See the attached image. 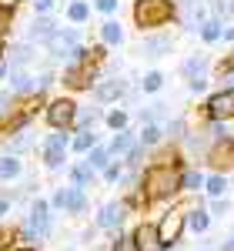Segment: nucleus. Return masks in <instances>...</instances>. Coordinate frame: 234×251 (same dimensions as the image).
Masks as SVG:
<instances>
[{
	"mask_svg": "<svg viewBox=\"0 0 234 251\" xmlns=\"http://www.w3.org/2000/svg\"><path fill=\"white\" fill-rule=\"evenodd\" d=\"M97 124H104V104H80L77 107V121H74V131H94Z\"/></svg>",
	"mask_w": 234,
	"mask_h": 251,
	"instance_id": "19",
	"label": "nucleus"
},
{
	"mask_svg": "<svg viewBox=\"0 0 234 251\" xmlns=\"http://www.w3.org/2000/svg\"><path fill=\"white\" fill-rule=\"evenodd\" d=\"M111 251H137L134 248V238H131L127 231H117L114 241H111Z\"/></svg>",
	"mask_w": 234,
	"mask_h": 251,
	"instance_id": "45",
	"label": "nucleus"
},
{
	"mask_svg": "<svg viewBox=\"0 0 234 251\" xmlns=\"http://www.w3.org/2000/svg\"><path fill=\"white\" fill-rule=\"evenodd\" d=\"M80 44H84V34H80V27L70 24V27H57V34L44 44V50H47V57H50V60H64V64H67L70 54L77 50Z\"/></svg>",
	"mask_w": 234,
	"mask_h": 251,
	"instance_id": "8",
	"label": "nucleus"
},
{
	"mask_svg": "<svg viewBox=\"0 0 234 251\" xmlns=\"http://www.w3.org/2000/svg\"><path fill=\"white\" fill-rule=\"evenodd\" d=\"M171 47H174V37L164 34V30H154V34H144V37H140L137 54L147 57V60H157V57H164V54H171Z\"/></svg>",
	"mask_w": 234,
	"mask_h": 251,
	"instance_id": "14",
	"label": "nucleus"
},
{
	"mask_svg": "<svg viewBox=\"0 0 234 251\" xmlns=\"http://www.w3.org/2000/svg\"><path fill=\"white\" fill-rule=\"evenodd\" d=\"M50 234H54V208H50L47 198L37 194L27 204V218H23V225L17 228V238H20V245H34L37 248V241H47Z\"/></svg>",
	"mask_w": 234,
	"mask_h": 251,
	"instance_id": "3",
	"label": "nucleus"
},
{
	"mask_svg": "<svg viewBox=\"0 0 234 251\" xmlns=\"http://www.w3.org/2000/svg\"><path fill=\"white\" fill-rule=\"evenodd\" d=\"M30 7H34V14H54L57 0H30Z\"/></svg>",
	"mask_w": 234,
	"mask_h": 251,
	"instance_id": "46",
	"label": "nucleus"
},
{
	"mask_svg": "<svg viewBox=\"0 0 234 251\" xmlns=\"http://www.w3.org/2000/svg\"><path fill=\"white\" fill-rule=\"evenodd\" d=\"M77 100L74 94H57V97H47L44 104V124L50 131H74V121H77Z\"/></svg>",
	"mask_w": 234,
	"mask_h": 251,
	"instance_id": "6",
	"label": "nucleus"
},
{
	"mask_svg": "<svg viewBox=\"0 0 234 251\" xmlns=\"http://www.w3.org/2000/svg\"><path fill=\"white\" fill-rule=\"evenodd\" d=\"M7 57V40H0V60Z\"/></svg>",
	"mask_w": 234,
	"mask_h": 251,
	"instance_id": "56",
	"label": "nucleus"
},
{
	"mask_svg": "<svg viewBox=\"0 0 234 251\" xmlns=\"http://www.w3.org/2000/svg\"><path fill=\"white\" fill-rule=\"evenodd\" d=\"M54 84H60V74H54V71H40L37 77H34V91H37V94H47Z\"/></svg>",
	"mask_w": 234,
	"mask_h": 251,
	"instance_id": "40",
	"label": "nucleus"
},
{
	"mask_svg": "<svg viewBox=\"0 0 234 251\" xmlns=\"http://www.w3.org/2000/svg\"><path fill=\"white\" fill-rule=\"evenodd\" d=\"M94 100L97 104H104V107H111V104H120L124 97L131 94V84L124 77H100L97 84H94Z\"/></svg>",
	"mask_w": 234,
	"mask_h": 251,
	"instance_id": "12",
	"label": "nucleus"
},
{
	"mask_svg": "<svg viewBox=\"0 0 234 251\" xmlns=\"http://www.w3.org/2000/svg\"><path fill=\"white\" fill-rule=\"evenodd\" d=\"M100 77H104V67H100V64H91V60H84V64H64L60 87H64L67 94H84V91L91 94Z\"/></svg>",
	"mask_w": 234,
	"mask_h": 251,
	"instance_id": "5",
	"label": "nucleus"
},
{
	"mask_svg": "<svg viewBox=\"0 0 234 251\" xmlns=\"http://www.w3.org/2000/svg\"><path fill=\"white\" fill-rule=\"evenodd\" d=\"M231 188V177L221 171H211L208 177H204V194L208 198H224V191Z\"/></svg>",
	"mask_w": 234,
	"mask_h": 251,
	"instance_id": "31",
	"label": "nucleus"
},
{
	"mask_svg": "<svg viewBox=\"0 0 234 251\" xmlns=\"http://www.w3.org/2000/svg\"><path fill=\"white\" fill-rule=\"evenodd\" d=\"M208 67H211L208 54H191V57H184V60H181V77H184V80L208 77Z\"/></svg>",
	"mask_w": 234,
	"mask_h": 251,
	"instance_id": "23",
	"label": "nucleus"
},
{
	"mask_svg": "<svg viewBox=\"0 0 234 251\" xmlns=\"http://www.w3.org/2000/svg\"><path fill=\"white\" fill-rule=\"evenodd\" d=\"M87 204H91V198H87V188H77V184H60V188H54V194H50V208L54 211H64V214H84L87 211Z\"/></svg>",
	"mask_w": 234,
	"mask_h": 251,
	"instance_id": "7",
	"label": "nucleus"
},
{
	"mask_svg": "<svg viewBox=\"0 0 234 251\" xmlns=\"http://www.w3.org/2000/svg\"><path fill=\"white\" fill-rule=\"evenodd\" d=\"M204 177H208V174L201 171V168L184 164V168H181V194H197V191H204Z\"/></svg>",
	"mask_w": 234,
	"mask_h": 251,
	"instance_id": "27",
	"label": "nucleus"
},
{
	"mask_svg": "<svg viewBox=\"0 0 234 251\" xmlns=\"http://www.w3.org/2000/svg\"><path fill=\"white\" fill-rule=\"evenodd\" d=\"M104 124H107L111 134L124 131V127H131V111L127 107H111V111H104Z\"/></svg>",
	"mask_w": 234,
	"mask_h": 251,
	"instance_id": "33",
	"label": "nucleus"
},
{
	"mask_svg": "<svg viewBox=\"0 0 234 251\" xmlns=\"http://www.w3.org/2000/svg\"><path fill=\"white\" fill-rule=\"evenodd\" d=\"M10 208H14V201H10V198H3V194H0V221H3V218H7V214H10Z\"/></svg>",
	"mask_w": 234,
	"mask_h": 251,
	"instance_id": "49",
	"label": "nucleus"
},
{
	"mask_svg": "<svg viewBox=\"0 0 234 251\" xmlns=\"http://www.w3.org/2000/svg\"><path fill=\"white\" fill-rule=\"evenodd\" d=\"M211 14H214L217 20L234 17V0H211Z\"/></svg>",
	"mask_w": 234,
	"mask_h": 251,
	"instance_id": "44",
	"label": "nucleus"
},
{
	"mask_svg": "<svg viewBox=\"0 0 234 251\" xmlns=\"http://www.w3.org/2000/svg\"><path fill=\"white\" fill-rule=\"evenodd\" d=\"M57 20H54V14H34V20H30V27H27V34H23V40H30L34 47H44L47 40L57 34Z\"/></svg>",
	"mask_w": 234,
	"mask_h": 251,
	"instance_id": "15",
	"label": "nucleus"
},
{
	"mask_svg": "<svg viewBox=\"0 0 234 251\" xmlns=\"http://www.w3.org/2000/svg\"><path fill=\"white\" fill-rule=\"evenodd\" d=\"M201 114L204 121H234V91H221L217 87L214 94L204 100V107H201Z\"/></svg>",
	"mask_w": 234,
	"mask_h": 251,
	"instance_id": "11",
	"label": "nucleus"
},
{
	"mask_svg": "<svg viewBox=\"0 0 234 251\" xmlns=\"http://www.w3.org/2000/svg\"><path fill=\"white\" fill-rule=\"evenodd\" d=\"M23 174H27L23 157L20 154H3V151H0V181H3V184H17Z\"/></svg>",
	"mask_w": 234,
	"mask_h": 251,
	"instance_id": "20",
	"label": "nucleus"
},
{
	"mask_svg": "<svg viewBox=\"0 0 234 251\" xmlns=\"http://www.w3.org/2000/svg\"><path fill=\"white\" fill-rule=\"evenodd\" d=\"M94 144H100V134L97 131H70V154H87Z\"/></svg>",
	"mask_w": 234,
	"mask_h": 251,
	"instance_id": "30",
	"label": "nucleus"
},
{
	"mask_svg": "<svg viewBox=\"0 0 234 251\" xmlns=\"http://www.w3.org/2000/svg\"><path fill=\"white\" fill-rule=\"evenodd\" d=\"M131 238H134V248L137 251H167V245H164L161 234H157L154 221H140L134 231H131Z\"/></svg>",
	"mask_w": 234,
	"mask_h": 251,
	"instance_id": "16",
	"label": "nucleus"
},
{
	"mask_svg": "<svg viewBox=\"0 0 234 251\" xmlns=\"http://www.w3.org/2000/svg\"><path fill=\"white\" fill-rule=\"evenodd\" d=\"M14 24H17V10H7V7H0V40L10 37Z\"/></svg>",
	"mask_w": 234,
	"mask_h": 251,
	"instance_id": "41",
	"label": "nucleus"
},
{
	"mask_svg": "<svg viewBox=\"0 0 234 251\" xmlns=\"http://www.w3.org/2000/svg\"><path fill=\"white\" fill-rule=\"evenodd\" d=\"M127 211H131V208L124 204V198H120V201H107V204H100L97 218H94V228H97V231L117 234L120 225H124V218H127Z\"/></svg>",
	"mask_w": 234,
	"mask_h": 251,
	"instance_id": "13",
	"label": "nucleus"
},
{
	"mask_svg": "<svg viewBox=\"0 0 234 251\" xmlns=\"http://www.w3.org/2000/svg\"><path fill=\"white\" fill-rule=\"evenodd\" d=\"M7 251H37V248H34V245H20V248L14 245V248H7Z\"/></svg>",
	"mask_w": 234,
	"mask_h": 251,
	"instance_id": "55",
	"label": "nucleus"
},
{
	"mask_svg": "<svg viewBox=\"0 0 234 251\" xmlns=\"http://www.w3.org/2000/svg\"><path fill=\"white\" fill-rule=\"evenodd\" d=\"M221 40H224V44H234V24H231V27H224V37H221Z\"/></svg>",
	"mask_w": 234,
	"mask_h": 251,
	"instance_id": "52",
	"label": "nucleus"
},
{
	"mask_svg": "<svg viewBox=\"0 0 234 251\" xmlns=\"http://www.w3.org/2000/svg\"><path fill=\"white\" fill-rule=\"evenodd\" d=\"M34 144H37V134L27 127V131H20V134H14V137H3V141H0V151H3V154H20L23 157Z\"/></svg>",
	"mask_w": 234,
	"mask_h": 251,
	"instance_id": "21",
	"label": "nucleus"
},
{
	"mask_svg": "<svg viewBox=\"0 0 234 251\" xmlns=\"http://www.w3.org/2000/svg\"><path fill=\"white\" fill-rule=\"evenodd\" d=\"M84 161H87V164H91V168H94V171L100 174L104 168H107V164H111V161H114V157H111V151H107V141L94 144V148H91V151L84 154Z\"/></svg>",
	"mask_w": 234,
	"mask_h": 251,
	"instance_id": "32",
	"label": "nucleus"
},
{
	"mask_svg": "<svg viewBox=\"0 0 234 251\" xmlns=\"http://www.w3.org/2000/svg\"><path fill=\"white\" fill-rule=\"evenodd\" d=\"M27 0H0V7H7V10H20Z\"/></svg>",
	"mask_w": 234,
	"mask_h": 251,
	"instance_id": "50",
	"label": "nucleus"
},
{
	"mask_svg": "<svg viewBox=\"0 0 234 251\" xmlns=\"http://www.w3.org/2000/svg\"><path fill=\"white\" fill-rule=\"evenodd\" d=\"M184 221H187V231H194V234H208V228H211V211L208 208H184Z\"/></svg>",
	"mask_w": 234,
	"mask_h": 251,
	"instance_id": "24",
	"label": "nucleus"
},
{
	"mask_svg": "<svg viewBox=\"0 0 234 251\" xmlns=\"http://www.w3.org/2000/svg\"><path fill=\"white\" fill-rule=\"evenodd\" d=\"M97 177H100V174L94 171L84 157L74 161V164L67 168V181H70V184H77V188H94V184H97Z\"/></svg>",
	"mask_w": 234,
	"mask_h": 251,
	"instance_id": "22",
	"label": "nucleus"
},
{
	"mask_svg": "<svg viewBox=\"0 0 234 251\" xmlns=\"http://www.w3.org/2000/svg\"><path fill=\"white\" fill-rule=\"evenodd\" d=\"M34 71L30 67H10V74H7V91L10 94H37L34 91Z\"/></svg>",
	"mask_w": 234,
	"mask_h": 251,
	"instance_id": "17",
	"label": "nucleus"
},
{
	"mask_svg": "<svg viewBox=\"0 0 234 251\" xmlns=\"http://www.w3.org/2000/svg\"><path fill=\"white\" fill-rule=\"evenodd\" d=\"M231 188H234V174H231Z\"/></svg>",
	"mask_w": 234,
	"mask_h": 251,
	"instance_id": "58",
	"label": "nucleus"
},
{
	"mask_svg": "<svg viewBox=\"0 0 234 251\" xmlns=\"http://www.w3.org/2000/svg\"><path fill=\"white\" fill-rule=\"evenodd\" d=\"M91 7H94V14H104V17H114L117 10H120V0H91Z\"/></svg>",
	"mask_w": 234,
	"mask_h": 251,
	"instance_id": "42",
	"label": "nucleus"
},
{
	"mask_svg": "<svg viewBox=\"0 0 234 251\" xmlns=\"http://www.w3.org/2000/svg\"><path fill=\"white\" fill-rule=\"evenodd\" d=\"M10 100H14V94H10V91H7V87H3V91H0V111H3V107H7V104H10Z\"/></svg>",
	"mask_w": 234,
	"mask_h": 251,
	"instance_id": "51",
	"label": "nucleus"
},
{
	"mask_svg": "<svg viewBox=\"0 0 234 251\" xmlns=\"http://www.w3.org/2000/svg\"><path fill=\"white\" fill-rule=\"evenodd\" d=\"M197 37L204 40V44H221V37H224V24L217 17H208L201 27H197Z\"/></svg>",
	"mask_w": 234,
	"mask_h": 251,
	"instance_id": "34",
	"label": "nucleus"
},
{
	"mask_svg": "<svg viewBox=\"0 0 234 251\" xmlns=\"http://www.w3.org/2000/svg\"><path fill=\"white\" fill-rule=\"evenodd\" d=\"M124 171H127V168H124V161H120V157H114V161L100 171V181H104V184H120Z\"/></svg>",
	"mask_w": 234,
	"mask_h": 251,
	"instance_id": "39",
	"label": "nucleus"
},
{
	"mask_svg": "<svg viewBox=\"0 0 234 251\" xmlns=\"http://www.w3.org/2000/svg\"><path fill=\"white\" fill-rule=\"evenodd\" d=\"M187 91H191V94H204V91H208V77H197V80H187Z\"/></svg>",
	"mask_w": 234,
	"mask_h": 251,
	"instance_id": "48",
	"label": "nucleus"
},
{
	"mask_svg": "<svg viewBox=\"0 0 234 251\" xmlns=\"http://www.w3.org/2000/svg\"><path fill=\"white\" fill-rule=\"evenodd\" d=\"M164 117H167V104H161V100L151 104V107H140V111H137V121H140V124H161Z\"/></svg>",
	"mask_w": 234,
	"mask_h": 251,
	"instance_id": "37",
	"label": "nucleus"
},
{
	"mask_svg": "<svg viewBox=\"0 0 234 251\" xmlns=\"http://www.w3.org/2000/svg\"><path fill=\"white\" fill-rule=\"evenodd\" d=\"M184 231H187V221H184V208H167V211L161 214V221H157V234H161V241H164L167 248L181 245Z\"/></svg>",
	"mask_w": 234,
	"mask_h": 251,
	"instance_id": "9",
	"label": "nucleus"
},
{
	"mask_svg": "<svg viewBox=\"0 0 234 251\" xmlns=\"http://www.w3.org/2000/svg\"><path fill=\"white\" fill-rule=\"evenodd\" d=\"M7 74H10V64H7V57L0 60V80H7Z\"/></svg>",
	"mask_w": 234,
	"mask_h": 251,
	"instance_id": "53",
	"label": "nucleus"
},
{
	"mask_svg": "<svg viewBox=\"0 0 234 251\" xmlns=\"http://www.w3.org/2000/svg\"><path fill=\"white\" fill-rule=\"evenodd\" d=\"M217 84L221 91H234V71H217Z\"/></svg>",
	"mask_w": 234,
	"mask_h": 251,
	"instance_id": "47",
	"label": "nucleus"
},
{
	"mask_svg": "<svg viewBox=\"0 0 234 251\" xmlns=\"http://www.w3.org/2000/svg\"><path fill=\"white\" fill-rule=\"evenodd\" d=\"M97 34H100V44H104V47H120V44L127 40L124 27H120V20H114V17L104 20V24L97 27Z\"/></svg>",
	"mask_w": 234,
	"mask_h": 251,
	"instance_id": "25",
	"label": "nucleus"
},
{
	"mask_svg": "<svg viewBox=\"0 0 234 251\" xmlns=\"http://www.w3.org/2000/svg\"><path fill=\"white\" fill-rule=\"evenodd\" d=\"M91 14H94L91 0H70V3L64 7V17H67V24H74V27H84V24L91 20Z\"/></svg>",
	"mask_w": 234,
	"mask_h": 251,
	"instance_id": "28",
	"label": "nucleus"
},
{
	"mask_svg": "<svg viewBox=\"0 0 234 251\" xmlns=\"http://www.w3.org/2000/svg\"><path fill=\"white\" fill-rule=\"evenodd\" d=\"M67 157H70V131H50L40 141V164H44V171H50V174L67 171L70 168Z\"/></svg>",
	"mask_w": 234,
	"mask_h": 251,
	"instance_id": "4",
	"label": "nucleus"
},
{
	"mask_svg": "<svg viewBox=\"0 0 234 251\" xmlns=\"http://www.w3.org/2000/svg\"><path fill=\"white\" fill-rule=\"evenodd\" d=\"M177 17H181V3L177 0H134L131 3V20H134V27L140 34L164 30Z\"/></svg>",
	"mask_w": 234,
	"mask_h": 251,
	"instance_id": "2",
	"label": "nucleus"
},
{
	"mask_svg": "<svg viewBox=\"0 0 234 251\" xmlns=\"http://www.w3.org/2000/svg\"><path fill=\"white\" fill-rule=\"evenodd\" d=\"M221 251H234V234L228 238V241H224V245H221Z\"/></svg>",
	"mask_w": 234,
	"mask_h": 251,
	"instance_id": "54",
	"label": "nucleus"
},
{
	"mask_svg": "<svg viewBox=\"0 0 234 251\" xmlns=\"http://www.w3.org/2000/svg\"><path fill=\"white\" fill-rule=\"evenodd\" d=\"M204 161L211 164V171L221 174H234V137H221V141H211L208 151H204Z\"/></svg>",
	"mask_w": 234,
	"mask_h": 251,
	"instance_id": "10",
	"label": "nucleus"
},
{
	"mask_svg": "<svg viewBox=\"0 0 234 251\" xmlns=\"http://www.w3.org/2000/svg\"><path fill=\"white\" fill-rule=\"evenodd\" d=\"M184 137H187V121L184 117H174V121L164 124V141L167 144H181Z\"/></svg>",
	"mask_w": 234,
	"mask_h": 251,
	"instance_id": "35",
	"label": "nucleus"
},
{
	"mask_svg": "<svg viewBox=\"0 0 234 251\" xmlns=\"http://www.w3.org/2000/svg\"><path fill=\"white\" fill-rule=\"evenodd\" d=\"M177 3H181V7H187V3H194V0H177Z\"/></svg>",
	"mask_w": 234,
	"mask_h": 251,
	"instance_id": "57",
	"label": "nucleus"
},
{
	"mask_svg": "<svg viewBox=\"0 0 234 251\" xmlns=\"http://www.w3.org/2000/svg\"><path fill=\"white\" fill-rule=\"evenodd\" d=\"M164 74H161V71H147V74H144V77L137 80V91H140V94H157V91H161V87H164Z\"/></svg>",
	"mask_w": 234,
	"mask_h": 251,
	"instance_id": "36",
	"label": "nucleus"
},
{
	"mask_svg": "<svg viewBox=\"0 0 234 251\" xmlns=\"http://www.w3.org/2000/svg\"><path fill=\"white\" fill-rule=\"evenodd\" d=\"M120 161H124V168H127V171H140V168H144V161H147V148H144V144H134V148L120 157Z\"/></svg>",
	"mask_w": 234,
	"mask_h": 251,
	"instance_id": "38",
	"label": "nucleus"
},
{
	"mask_svg": "<svg viewBox=\"0 0 234 251\" xmlns=\"http://www.w3.org/2000/svg\"><path fill=\"white\" fill-rule=\"evenodd\" d=\"M137 144H144L147 151H157V148L164 144V124H140Z\"/></svg>",
	"mask_w": 234,
	"mask_h": 251,
	"instance_id": "29",
	"label": "nucleus"
},
{
	"mask_svg": "<svg viewBox=\"0 0 234 251\" xmlns=\"http://www.w3.org/2000/svg\"><path fill=\"white\" fill-rule=\"evenodd\" d=\"M181 168L184 164H164V161H151L140 171V191L147 204H161L181 194Z\"/></svg>",
	"mask_w": 234,
	"mask_h": 251,
	"instance_id": "1",
	"label": "nucleus"
},
{
	"mask_svg": "<svg viewBox=\"0 0 234 251\" xmlns=\"http://www.w3.org/2000/svg\"><path fill=\"white\" fill-rule=\"evenodd\" d=\"M37 60V47L30 40H17V44H7V64L10 67H30Z\"/></svg>",
	"mask_w": 234,
	"mask_h": 251,
	"instance_id": "18",
	"label": "nucleus"
},
{
	"mask_svg": "<svg viewBox=\"0 0 234 251\" xmlns=\"http://www.w3.org/2000/svg\"><path fill=\"white\" fill-rule=\"evenodd\" d=\"M208 211H211V218H224V214H231V201L228 198H211Z\"/></svg>",
	"mask_w": 234,
	"mask_h": 251,
	"instance_id": "43",
	"label": "nucleus"
},
{
	"mask_svg": "<svg viewBox=\"0 0 234 251\" xmlns=\"http://www.w3.org/2000/svg\"><path fill=\"white\" fill-rule=\"evenodd\" d=\"M137 144V134L131 131V127H124V131H114L111 134V141H107V151H111V157H124L131 148Z\"/></svg>",
	"mask_w": 234,
	"mask_h": 251,
	"instance_id": "26",
	"label": "nucleus"
}]
</instances>
